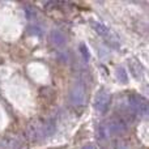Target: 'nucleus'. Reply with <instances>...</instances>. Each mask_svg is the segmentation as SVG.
<instances>
[{"mask_svg":"<svg viewBox=\"0 0 149 149\" xmlns=\"http://www.w3.org/2000/svg\"><path fill=\"white\" fill-rule=\"evenodd\" d=\"M128 107L131 109L135 114H140V115H147V113H148L147 100L137 94L128 95Z\"/></svg>","mask_w":149,"mask_h":149,"instance_id":"nucleus-1","label":"nucleus"},{"mask_svg":"<svg viewBox=\"0 0 149 149\" xmlns=\"http://www.w3.org/2000/svg\"><path fill=\"white\" fill-rule=\"evenodd\" d=\"M70 100L74 106H84L86 103V93L81 84H76L70 93Z\"/></svg>","mask_w":149,"mask_h":149,"instance_id":"nucleus-2","label":"nucleus"},{"mask_svg":"<svg viewBox=\"0 0 149 149\" xmlns=\"http://www.w3.org/2000/svg\"><path fill=\"white\" fill-rule=\"evenodd\" d=\"M110 106V94H107L106 92L101 90L94 100V107L98 113H106V110Z\"/></svg>","mask_w":149,"mask_h":149,"instance_id":"nucleus-3","label":"nucleus"},{"mask_svg":"<svg viewBox=\"0 0 149 149\" xmlns=\"http://www.w3.org/2000/svg\"><path fill=\"white\" fill-rule=\"evenodd\" d=\"M50 39H51L52 43L56 45V46H62V45H64V42H65L64 34H63L60 30H52L51 34H50Z\"/></svg>","mask_w":149,"mask_h":149,"instance_id":"nucleus-4","label":"nucleus"},{"mask_svg":"<svg viewBox=\"0 0 149 149\" xmlns=\"http://www.w3.org/2000/svg\"><path fill=\"white\" fill-rule=\"evenodd\" d=\"M92 25L94 26L95 31H97L100 36H103V37H107L109 34H110V30H109L107 28H106L105 25H102V24L100 22H94V21H92Z\"/></svg>","mask_w":149,"mask_h":149,"instance_id":"nucleus-5","label":"nucleus"},{"mask_svg":"<svg viewBox=\"0 0 149 149\" xmlns=\"http://www.w3.org/2000/svg\"><path fill=\"white\" fill-rule=\"evenodd\" d=\"M130 70H131L132 74H134L135 77H139L140 74H141V65L139 64V63H136L135 60H131V63H130Z\"/></svg>","mask_w":149,"mask_h":149,"instance_id":"nucleus-6","label":"nucleus"},{"mask_svg":"<svg viewBox=\"0 0 149 149\" xmlns=\"http://www.w3.org/2000/svg\"><path fill=\"white\" fill-rule=\"evenodd\" d=\"M116 76H118V79L120 80L122 82H127L128 74H127V72L123 70V68H119V70H118V73H116Z\"/></svg>","mask_w":149,"mask_h":149,"instance_id":"nucleus-7","label":"nucleus"},{"mask_svg":"<svg viewBox=\"0 0 149 149\" xmlns=\"http://www.w3.org/2000/svg\"><path fill=\"white\" fill-rule=\"evenodd\" d=\"M80 50H81V54H82V56H84V59L85 60L89 59V52H88L86 47H85L84 45H81V46H80Z\"/></svg>","mask_w":149,"mask_h":149,"instance_id":"nucleus-8","label":"nucleus"},{"mask_svg":"<svg viewBox=\"0 0 149 149\" xmlns=\"http://www.w3.org/2000/svg\"><path fill=\"white\" fill-rule=\"evenodd\" d=\"M115 149H127V147L124 144H116L115 145Z\"/></svg>","mask_w":149,"mask_h":149,"instance_id":"nucleus-9","label":"nucleus"},{"mask_svg":"<svg viewBox=\"0 0 149 149\" xmlns=\"http://www.w3.org/2000/svg\"><path fill=\"white\" fill-rule=\"evenodd\" d=\"M82 149H94V147H93V145H85Z\"/></svg>","mask_w":149,"mask_h":149,"instance_id":"nucleus-10","label":"nucleus"}]
</instances>
